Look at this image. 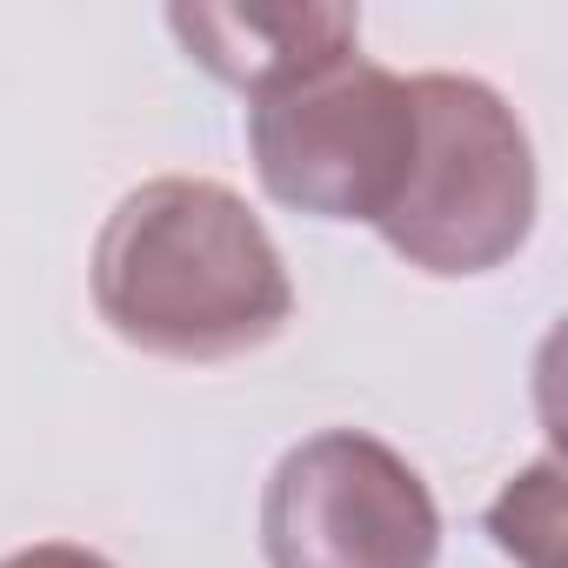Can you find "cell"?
I'll return each mask as SVG.
<instances>
[{
    "mask_svg": "<svg viewBox=\"0 0 568 568\" xmlns=\"http://www.w3.org/2000/svg\"><path fill=\"white\" fill-rule=\"evenodd\" d=\"M174 41L187 48L194 68H207L221 88L261 101L342 54L362 48V14L355 8H168Z\"/></svg>",
    "mask_w": 568,
    "mask_h": 568,
    "instance_id": "cell-5",
    "label": "cell"
},
{
    "mask_svg": "<svg viewBox=\"0 0 568 568\" xmlns=\"http://www.w3.org/2000/svg\"><path fill=\"white\" fill-rule=\"evenodd\" d=\"M94 308L134 355L214 368L288 328L295 281L234 187L161 174L121 194L94 241Z\"/></svg>",
    "mask_w": 568,
    "mask_h": 568,
    "instance_id": "cell-1",
    "label": "cell"
},
{
    "mask_svg": "<svg viewBox=\"0 0 568 568\" xmlns=\"http://www.w3.org/2000/svg\"><path fill=\"white\" fill-rule=\"evenodd\" d=\"M267 568H435L442 508L408 455L362 428H322L261 488Z\"/></svg>",
    "mask_w": 568,
    "mask_h": 568,
    "instance_id": "cell-4",
    "label": "cell"
},
{
    "mask_svg": "<svg viewBox=\"0 0 568 568\" xmlns=\"http://www.w3.org/2000/svg\"><path fill=\"white\" fill-rule=\"evenodd\" d=\"M415 161L375 234L435 281L508 267L535 234V141L475 74H415Z\"/></svg>",
    "mask_w": 568,
    "mask_h": 568,
    "instance_id": "cell-2",
    "label": "cell"
},
{
    "mask_svg": "<svg viewBox=\"0 0 568 568\" xmlns=\"http://www.w3.org/2000/svg\"><path fill=\"white\" fill-rule=\"evenodd\" d=\"M267 201L315 221H382L415 161V94L362 48L247 108Z\"/></svg>",
    "mask_w": 568,
    "mask_h": 568,
    "instance_id": "cell-3",
    "label": "cell"
},
{
    "mask_svg": "<svg viewBox=\"0 0 568 568\" xmlns=\"http://www.w3.org/2000/svg\"><path fill=\"white\" fill-rule=\"evenodd\" d=\"M0 568H114V561L94 555V548H81V541H34V548L0 555Z\"/></svg>",
    "mask_w": 568,
    "mask_h": 568,
    "instance_id": "cell-7",
    "label": "cell"
},
{
    "mask_svg": "<svg viewBox=\"0 0 568 568\" xmlns=\"http://www.w3.org/2000/svg\"><path fill=\"white\" fill-rule=\"evenodd\" d=\"M488 535L521 568H561V468H555V455H541L495 495Z\"/></svg>",
    "mask_w": 568,
    "mask_h": 568,
    "instance_id": "cell-6",
    "label": "cell"
}]
</instances>
